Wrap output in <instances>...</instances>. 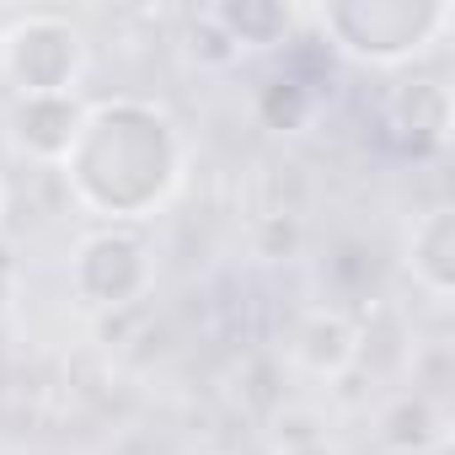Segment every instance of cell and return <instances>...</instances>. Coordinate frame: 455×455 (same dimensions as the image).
Returning <instances> with one entry per match:
<instances>
[{
    "label": "cell",
    "instance_id": "6da1fadb",
    "mask_svg": "<svg viewBox=\"0 0 455 455\" xmlns=\"http://www.w3.org/2000/svg\"><path fill=\"white\" fill-rule=\"evenodd\" d=\"M322 33H332V44L354 60L370 65H402L412 54H423L450 22L455 6L434 0V6H412V0H370V6H327L316 12Z\"/></svg>",
    "mask_w": 455,
    "mask_h": 455
},
{
    "label": "cell",
    "instance_id": "7a4b0ae2",
    "mask_svg": "<svg viewBox=\"0 0 455 455\" xmlns=\"http://www.w3.org/2000/svg\"><path fill=\"white\" fill-rule=\"evenodd\" d=\"M0 70L17 97H70L86 70V38L54 12L17 17L0 33Z\"/></svg>",
    "mask_w": 455,
    "mask_h": 455
},
{
    "label": "cell",
    "instance_id": "3957f363",
    "mask_svg": "<svg viewBox=\"0 0 455 455\" xmlns=\"http://www.w3.org/2000/svg\"><path fill=\"white\" fill-rule=\"evenodd\" d=\"M412 242H418V252L428 247V258H418V279L444 300L450 295V209H434Z\"/></svg>",
    "mask_w": 455,
    "mask_h": 455
},
{
    "label": "cell",
    "instance_id": "277c9868",
    "mask_svg": "<svg viewBox=\"0 0 455 455\" xmlns=\"http://www.w3.org/2000/svg\"><path fill=\"white\" fill-rule=\"evenodd\" d=\"M247 455H258V450H247Z\"/></svg>",
    "mask_w": 455,
    "mask_h": 455
}]
</instances>
